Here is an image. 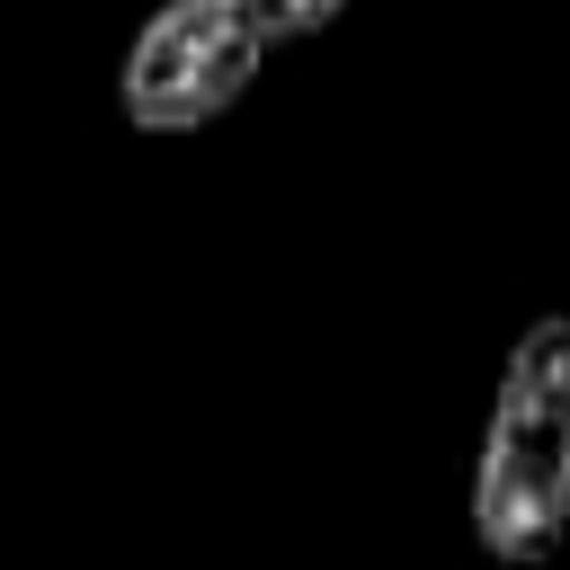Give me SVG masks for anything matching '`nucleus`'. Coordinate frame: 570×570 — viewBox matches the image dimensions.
Masks as SVG:
<instances>
[{
  "label": "nucleus",
  "mask_w": 570,
  "mask_h": 570,
  "mask_svg": "<svg viewBox=\"0 0 570 570\" xmlns=\"http://www.w3.org/2000/svg\"><path fill=\"white\" fill-rule=\"evenodd\" d=\"M472 534L499 570H543L570 543V312L517 330L481 454H472Z\"/></svg>",
  "instance_id": "nucleus-1"
},
{
  "label": "nucleus",
  "mask_w": 570,
  "mask_h": 570,
  "mask_svg": "<svg viewBox=\"0 0 570 570\" xmlns=\"http://www.w3.org/2000/svg\"><path fill=\"white\" fill-rule=\"evenodd\" d=\"M232 9H240V18H249L267 45H294V36H321V27H330L347 0H232Z\"/></svg>",
  "instance_id": "nucleus-3"
},
{
  "label": "nucleus",
  "mask_w": 570,
  "mask_h": 570,
  "mask_svg": "<svg viewBox=\"0 0 570 570\" xmlns=\"http://www.w3.org/2000/svg\"><path fill=\"white\" fill-rule=\"evenodd\" d=\"M258 71L267 36L232 0H160L116 62V107L134 134H205L258 89Z\"/></svg>",
  "instance_id": "nucleus-2"
}]
</instances>
